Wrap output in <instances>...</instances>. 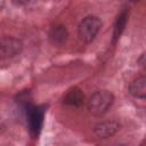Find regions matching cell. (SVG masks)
<instances>
[{
	"instance_id": "3957f363",
	"label": "cell",
	"mask_w": 146,
	"mask_h": 146,
	"mask_svg": "<svg viewBox=\"0 0 146 146\" xmlns=\"http://www.w3.org/2000/svg\"><path fill=\"white\" fill-rule=\"evenodd\" d=\"M25 113H26V120L29 124V129L32 136H38L43 123V116H44V110L34 106L31 104H27L25 107Z\"/></svg>"
},
{
	"instance_id": "8992f818",
	"label": "cell",
	"mask_w": 146,
	"mask_h": 146,
	"mask_svg": "<svg viewBox=\"0 0 146 146\" xmlns=\"http://www.w3.org/2000/svg\"><path fill=\"white\" fill-rule=\"evenodd\" d=\"M86 102L84 94L81 89L74 87L67 91V94L63 98V103L71 107H81Z\"/></svg>"
},
{
	"instance_id": "5b68a950",
	"label": "cell",
	"mask_w": 146,
	"mask_h": 146,
	"mask_svg": "<svg viewBox=\"0 0 146 146\" xmlns=\"http://www.w3.org/2000/svg\"><path fill=\"white\" fill-rule=\"evenodd\" d=\"M120 129V123L116 120H106L97 123L94 127V133L98 138H108L116 133Z\"/></svg>"
},
{
	"instance_id": "6da1fadb",
	"label": "cell",
	"mask_w": 146,
	"mask_h": 146,
	"mask_svg": "<svg viewBox=\"0 0 146 146\" xmlns=\"http://www.w3.org/2000/svg\"><path fill=\"white\" fill-rule=\"evenodd\" d=\"M114 102V96L107 90H98L94 92L87 102L88 110L91 114L100 116L105 114Z\"/></svg>"
},
{
	"instance_id": "277c9868",
	"label": "cell",
	"mask_w": 146,
	"mask_h": 146,
	"mask_svg": "<svg viewBox=\"0 0 146 146\" xmlns=\"http://www.w3.org/2000/svg\"><path fill=\"white\" fill-rule=\"evenodd\" d=\"M23 43L13 36H3L0 39V59L11 58L22 51Z\"/></svg>"
},
{
	"instance_id": "9c48e42d",
	"label": "cell",
	"mask_w": 146,
	"mask_h": 146,
	"mask_svg": "<svg viewBox=\"0 0 146 146\" xmlns=\"http://www.w3.org/2000/svg\"><path fill=\"white\" fill-rule=\"evenodd\" d=\"M127 21H128V10L123 9L116 17L115 23H114V29H113V41L115 42L122 34V32L124 31V27L127 25Z\"/></svg>"
},
{
	"instance_id": "52a82bcc",
	"label": "cell",
	"mask_w": 146,
	"mask_h": 146,
	"mask_svg": "<svg viewBox=\"0 0 146 146\" xmlns=\"http://www.w3.org/2000/svg\"><path fill=\"white\" fill-rule=\"evenodd\" d=\"M68 39V32L64 25H55L49 31V40L56 46H62Z\"/></svg>"
},
{
	"instance_id": "ba28073f",
	"label": "cell",
	"mask_w": 146,
	"mask_h": 146,
	"mask_svg": "<svg viewBox=\"0 0 146 146\" xmlns=\"http://www.w3.org/2000/svg\"><path fill=\"white\" fill-rule=\"evenodd\" d=\"M130 94L136 98L144 99L146 97V79L144 75L136 78L129 86Z\"/></svg>"
},
{
	"instance_id": "7a4b0ae2",
	"label": "cell",
	"mask_w": 146,
	"mask_h": 146,
	"mask_svg": "<svg viewBox=\"0 0 146 146\" xmlns=\"http://www.w3.org/2000/svg\"><path fill=\"white\" fill-rule=\"evenodd\" d=\"M100 27H102V21L97 16L90 15L84 17L80 22L78 27V34L80 40L86 43L91 42L100 31Z\"/></svg>"
}]
</instances>
